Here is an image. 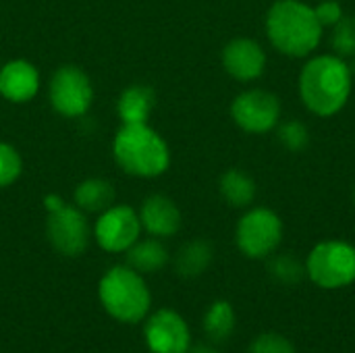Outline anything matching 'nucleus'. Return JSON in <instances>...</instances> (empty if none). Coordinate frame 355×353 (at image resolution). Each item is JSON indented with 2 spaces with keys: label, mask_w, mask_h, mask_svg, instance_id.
Wrapping results in <instances>:
<instances>
[{
  "label": "nucleus",
  "mask_w": 355,
  "mask_h": 353,
  "mask_svg": "<svg viewBox=\"0 0 355 353\" xmlns=\"http://www.w3.org/2000/svg\"><path fill=\"white\" fill-rule=\"evenodd\" d=\"M352 71L337 54L310 58L300 73V96L304 106L318 117L337 114L349 100Z\"/></svg>",
  "instance_id": "f257e3e1"
},
{
  "label": "nucleus",
  "mask_w": 355,
  "mask_h": 353,
  "mask_svg": "<svg viewBox=\"0 0 355 353\" xmlns=\"http://www.w3.org/2000/svg\"><path fill=\"white\" fill-rule=\"evenodd\" d=\"M322 29L314 6L302 0H277L266 15V35L285 56L304 58L312 54L320 46Z\"/></svg>",
  "instance_id": "f03ea898"
},
{
  "label": "nucleus",
  "mask_w": 355,
  "mask_h": 353,
  "mask_svg": "<svg viewBox=\"0 0 355 353\" xmlns=\"http://www.w3.org/2000/svg\"><path fill=\"white\" fill-rule=\"evenodd\" d=\"M114 158L123 171L137 177H156L168 169L166 141L146 123H125L114 137Z\"/></svg>",
  "instance_id": "7ed1b4c3"
},
{
  "label": "nucleus",
  "mask_w": 355,
  "mask_h": 353,
  "mask_svg": "<svg viewBox=\"0 0 355 353\" xmlns=\"http://www.w3.org/2000/svg\"><path fill=\"white\" fill-rule=\"evenodd\" d=\"M100 302L104 310L121 322H139L150 310V289L131 266H114L100 281Z\"/></svg>",
  "instance_id": "20e7f679"
},
{
  "label": "nucleus",
  "mask_w": 355,
  "mask_h": 353,
  "mask_svg": "<svg viewBox=\"0 0 355 353\" xmlns=\"http://www.w3.org/2000/svg\"><path fill=\"white\" fill-rule=\"evenodd\" d=\"M306 273L322 289L352 285L355 281V246L339 239L318 243L308 256Z\"/></svg>",
  "instance_id": "39448f33"
},
{
  "label": "nucleus",
  "mask_w": 355,
  "mask_h": 353,
  "mask_svg": "<svg viewBox=\"0 0 355 353\" xmlns=\"http://www.w3.org/2000/svg\"><path fill=\"white\" fill-rule=\"evenodd\" d=\"M283 239V223L270 208H252L241 216L235 231L237 248L248 258L270 256Z\"/></svg>",
  "instance_id": "423d86ee"
},
{
  "label": "nucleus",
  "mask_w": 355,
  "mask_h": 353,
  "mask_svg": "<svg viewBox=\"0 0 355 353\" xmlns=\"http://www.w3.org/2000/svg\"><path fill=\"white\" fill-rule=\"evenodd\" d=\"M46 208H48V239L50 243L64 256H77L87 248L89 231L83 214L73 208L62 204L60 198L48 196L46 198Z\"/></svg>",
  "instance_id": "0eeeda50"
},
{
  "label": "nucleus",
  "mask_w": 355,
  "mask_h": 353,
  "mask_svg": "<svg viewBox=\"0 0 355 353\" xmlns=\"http://www.w3.org/2000/svg\"><path fill=\"white\" fill-rule=\"evenodd\" d=\"M233 121L248 133H268L279 125L281 102L264 89H248L233 100Z\"/></svg>",
  "instance_id": "6e6552de"
},
{
  "label": "nucleus",
  "mask_w": 355,
  "mask_h": 353,
  "mask_svg": "<svg viewBox=\"0 0 355 353\" xmlns=\"http://www.w3.org/2000/svg\"><path fill=\"white\" fill-rule=\"evenodd\" d=\"M94 92L85 73L77 67H62L54 73L50 83L52 106L64 117H81L92 104Z\"/></svg>",
  "instance_id": "1a4fd4ad"
},
{
  "label": "nucleus",
  "mask_w": 355,
  "mask_h": 353,
  "mask_svg": "<svg viewBox=\"0 0 355 353\" xmlns=\"http://www.w3.org/2000/svg\"><path fill=\"white\" fill-rule=\"evenodd\" d=\"M141 221L129 206L108 208L96 223V239L106 252H127L139 237Z\"/></svg>",
  "instance_id": "9d476101"
},
{
  "label": "nucleus",
  "mask_w": 355,
  "mask_h": 353,
  "mask_svg": "<svg viewBox=\"0 0 355 353\" xmlns=\"http://www.w3.org/2000/svg\"><path fill=\"white\" fill-rule=\"evenodd\" d=\"M144 335L152 353H187L191 347L187 322L173 310H158L152 314Z\"/></svg>",
  "instance_id": "9b49d317"
},
{
  "label": "nucleus",
  "mask_w": 355,
  "mask_h": 353,
  "mask_svg": "<svg viewBox=\"0 0 355 353\" xmlns=\"http://www.w3.org/2000/svg\"><path fill=\"white\" fill-rule=\"evenodd\" d=\"M223 64L237 81H254L266 69V54L256 40L235 37L223 50Z\"/></svg>",
  "instance_id": "f8f14e48"
},
{
  "label": "nucleus",
  "mask_w": 355,
  "mask_h": 353,
  "mask_svg": "<svg viewBox=\"0 0 355 353\" xmlns=\"http://www.w3.org/2000/svg\"><path fill=\"white\" fill-rule=\"evenodd\" d=\"M40 87V75L25 60L6 62L0 69V94L10 102H27Z\"/></svg>",
  "instance_id": "ddd939ff"
},
{
  "label": "nucleus",
  "mask_w": 355,
  "mask_h": 353,
  "mask_svg": "<svg viewBox=\"0 0 355 353\" xmlns=\"http://www.w3.org/2000/svg\"><path fill=\"white\" fill-rule=\"evenodd\" d=\"M139 221L148 233L156 237H171L181 227V212L168 198L152 196L144 202Z\"/></svg>",
  "instance_id": "4468645a"
},
{
  "label": "nucleus",
  "mask_w": 355,
  "mask_h": 353,
  "mask_svg": "<svg viewBox=\"0 0 355 353\" xmlns=\"http://www.w3.org/2000/svg\"><path fill=\"white\" fill-rule=\"evenodd\" d=\"M154 106V92L144 85L129 87L119 100V114L123 123H146Z\"/></svg>",
  "instance_id": "2eb2a0df"
},
{
  "label": "nucleus",
  "mask_w": 355,
  "mask_h": 353,
  "mask_svg": "<svg viewBox=\"0 0 355 353\" xmlns=\"http://www.w3.org/2000/svg\"><path fill=\"white\" fill-rule=\"evenodd\" d=\"M220 193L231 206L245 208L256 198V183L243 171L231 169L220 177Z\"/></svg>",
  "instance_id": "dca6fc26"
},
{
  "label": "nucleus",
  "mask_w": 355,
  "mask_h": 353,
  "mask_svg": "<svg viewBox=\"0 0 355 353\" xmlns=\"http://www.w3.org/2000/svg\"><path fill=\"white\" fill-rule=\"evenodd\" d=\"M127 260H129V266L137 273H156L166 264L168 254L160 241L148 239L141 243H133L127 250Z\"/></svg>",
  "instance_id": "f3484780"
},
{
  "label": "nucleus",
  "mask_w": 355,
  "mask_h": 353,
  "mask_svg": "<svg viewBox=\"0 0 355 353\" xmlns=\"http://www.w3.org/2000/svg\"><path fill=\"white\" fill-rule=\"evenodd\" d=\"M235 329V312L229 302H214L204 316V331L212 343L227 341Z\"/></svg>",
  "instance_id": "a211bd4d"
},
{
  "label": "nucleus",
  "mask_w": 355,
  "mask_h": 353,
  "mask_svg": "<svg viewBox=\"0 0 355 353\" xmlns=\"http://www.w3.org/2000/svg\"><path fill=\"white\" fill-rule=\"evenodd\" d=\"M75 200L77 206L89 212H98V210H106L112 200H114V189L108 181L102 179H89L83 181L77 191H75Z\"/></svg>",
  "instance_id": "6ab92c4d"
},
{
  "label": "nucleus",
  "mask_w": 355,
  "mask_h": 353,
  "mask_svg": "<svg viewBox=\"0 0 355 353\" xmlns=\"http://www.w3.org/2000/svg\"><path fill=\"white\" fill-rule=\"evenodd\" d=\"M212 260V248L206 241H189L177 254V273L181 277L202 275Z\"/></svg>",
  "instance_id": "aec40b11"
},
{
  "label": "nucleus",
  "mask_w": 355,
  "mask_h": 353,
  "mask_svg": "<svg viewBox=\"0 0 355 353\" xmlns=\"http://www.w3.org/2000/svg\"><path fill=\"white\" fill-rule=\"evenodd\" d=\"M333 50L341 58L355 54V17L343 15L333 25Z\"/></svg>",
  "instance_id": "412c9836"
},
{
  "label": "nucleus",
  "mask_w": 355,
  "mask_h": 353,
  "mask_svg": "<svg viewBox=\"0 0 355 353\" xmlns=\"http://www.w3.org/2000/svg\"><path fill=\"white\" fill-rule=\"evenodd\" d=\"M268 270H270V275H272L277 281L291 285V283H300V281H302L306 268L302 266V262H300L295 256L283 254V256H277V258L270 260Z\"/></svg>",
  "instance_id": "4be33fe9"
},
{
  "label": "nucleus",
  "mask_w": 355,
  "mask_h": 353,
  "mask_svg": "<svg viewBox=\"0 0 355 353\" xmlns=\"http://www.w3.org/2000/svg\"><path fill=\"white\" fill-rule=\"evenodd\" d=\"M279 139H281V144H283L287 150L300 152V150H304V148L308 146L310 133H308V129H306L304 123H300V121H289V123H285V125L279 129Z\"/></svg>",
  "instance_id": "5701e85b"
},
{
  "label": "nucleus",
  "mask_w": 355,
  "mask_h": 353,
  "mask_svg": "<svg viewBox=\"0 0 355 353\" xmlns=\"http://www.w3.org/2000/svg\"><path fill=\"white\" fill-rule=\"evenodd\" d=\"M21 173V158L8 144H0V187L10 185Z\"/></svg>",
  "instance_id": "b1692460"
},
{
  "label": "nucleus",
  "mask_w": 355,
  "mask_h": 353,
  "mask_svg": "<svg viewBox=\"0 0 355 353\" xmlns=\"http://www.w3.org/2000/svg\"><path fill=\"white\" fill-rule=\"evenodd\" d=\"M250 353H295L293 343L279 333H264L250 345Z\"/></svg>",
  "instance_id": "393cba45"
},
{
  "label": "nucleus",
  "mask_w": 355,
  "mask_h": 353,
  "mask_svg": "<svg viewBox=\"0 0 355 353\" xmlns=\"http://www.w3.org/2000/svg\"><path fill=\"white\" fill-rule=\"evenodd\" d=\"M314 12L322 27H333L343 17V8L337 0H322L318 6H314Z\"/></svg>",
  "instance_id": "a878e982"
},
{
  "label": "nucleus",
  "mask_w": 355,
  "mask_h": 353,
  "mask_svg": "<svg viewBox=\"0 0 355 353\" xmlns=\"http://www.w3.org/2000/svg\"><path fill=\"white\" fill-rule=\"evenodd\" d=\"M187 353H218L212 345H206V343H202V345H196L193 350L189 347V352Z\"/></svg>",
  "instance_id": "bb28decb"
},
{
  "label": "nucleus",
  "mask_w": 355,
  "mask_h": 353,
  "mask_svg": "<svg viewBox=\"0 0 355 353\" xmlns=\"http://www.w3.org/2000/svg\"><path fill=\"white\" fill-rule=\"evenodd\" d=\"M354 200H355V193H354Z\"/></svg>",
  "instance_id": "cd10ccee"
},
{
  "label": "nucleus",
  "mask_w": 355,
  "mask_h": 353,
  "mask_svg": "<svg viewBox=\"0 0 355 353\" xmlns=\"http://www.w3.org/2000/svg\"><path fill=\"white\" fill-rule=\"evenodd\" d=\"M354 56H355V54H354Z\"/></svg>",
  "instance_id": "c85d7f7f"
}]
</instances>
